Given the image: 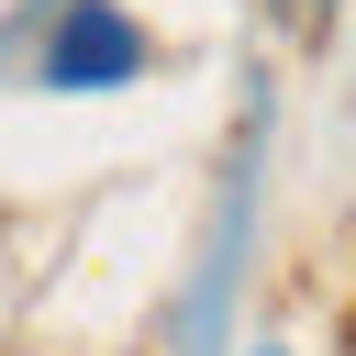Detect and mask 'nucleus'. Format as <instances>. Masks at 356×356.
Wrapping results in <instances>:
<instances>
[{"instance_id": "nucleus-2", "label": "nucleus", "mask_w": 356, "mask_h": 356, "mask_svg": "<svg viewBox=\"0 0 356 356\" xmlns=\"http://www.w3.org/2000/svg\"><path fill=\"white\" fill-rule=\"evenodd\" d=\"M256 167H267V89L245 78V134H234V156H222V200H211V245H200V278H189L178 356H222V312H234L245 234H256Z\"/></svg>"}, {"instance_id": "nucleus-3", "label": "nucleus", "mask_w": 356, "mask_h": 356, "mask_svg": "<svg viewBox=\"0 0 356 356\" xmlns=\"http://www.w3.org/2000/svg\"><path fill=\"white\" fill-rule=\"evenodd\" d=\"M278 22H289V33H323V22H334V0H278Z\"/></svg>"}, {"instance_id": "nucleus-1", "label": "nucleus", "mask_w": 356, "mask_h": 356, "mask_svg": "<svg viewBox=\"0 0 356 356\" xmlns=\"http://www.w3.org/2000/svg\"><path fill=\"white\" fill-rule=\"evenodd\" d=\"M11 56H22L33 89H122V78H145L156 44H145V22L122 0H22Z\"/></svg>"}]
</instances>
